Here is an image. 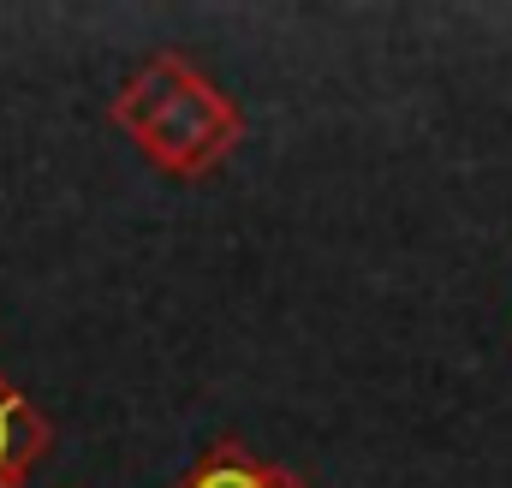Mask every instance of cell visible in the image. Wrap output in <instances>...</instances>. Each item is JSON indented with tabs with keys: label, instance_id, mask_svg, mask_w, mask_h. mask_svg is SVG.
Returning <instances> with one entry per match:
<instances>
[{
	"label": "cell",
	"instance_id": "cell-1",
	"mask_svg": "<svg viewBox=\"0 0 512 488\" xmlns=\"http://www.w3.org/2000/svg\"><path fill=\"white\" fill-rule=\"evenodd\" d=\"M108 114H114V125L126 131L161 173H173V179H203V173H215V167L239 149V137H245V108H239L221 84H209V78H203L185 54H173V48L149 54V60L131 72Z\"/></svg>",
	"mask_w": 512,
	"mask_h": 488
},
{
	"label": "cell",
	"instance_id": "cell-2",
	"mask_svg": "<svg viewBox=\"0 0 512 488\" xmlns=\"http://www.w3.org/2000/svg\"><path fill=\"white\" fill-rule=\"evenodd\" d=\"M48 441H54L48 417H42L18 387L0 375V488H24L30 483V471L42 465Z\"/></svg>",
	"mask_w": 512,
	"mask_h": 488
},
{
	"label": "cell",
	"instance_id": "cell-3",
	"mask_svg": "<svg viewBox=\"0 0 512 488\" xmlns=\"http://www.w3.org/2000/svg\"><path fill=\"white\" fill-rule=\"evenodd\" d=\"M173 488H310V483L298 471H286V465L256 459L245 441H209L197 453V465Z\"/></svg>",
	"mask_w": 512,
	"mask_h": 488
}]
</instances>
